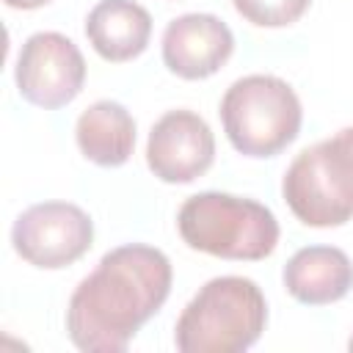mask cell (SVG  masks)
I'll list each match as a JSON object with an SVG mask.
<instances>
[{"label":"cell","instance_id":"obj_10","mask_svg":"<svg viewBox=\"0 0 353 353\" xmlns=\"http://www.w3.org/2000/svg\"><path fill=\"white\" fill-rule=\"evenodd\" d=\"M284 287L301 303H334L353 287V262L342 248L334 245L301 248L284 265Z\"/></svg>","mask_w":353,"mask_h":353},{"label":"cell","instance_id":"obj_6","mask_svg":"<svg viewBox=\"0 0 353 353\" xmlns=\"http://www.w3.org/2000/svg\"><path fill=\"white\" fill-rule=\"evenodd\" d=\"M14 251L33 268L58 270L77 262L94 243V223L85 210L69 201L28 207L11 229Z\"/></svg>","mask_w":353,"mask_h":353},{"label":"cell","instance_id":"obj_8","mask_svg":"<svg viewBox=\"0 0 353 353\" xmlns=\"http://www.w3.org/2000/svg\"><path fill=\"white\" fill-rule=\"evenodd\" d=\"M215 160L210 124L193 110H168L160 116L146 141L152 174L168 185H185L201 176Z\"/></svg>","mask_w":353,"mask_h":353},{"label":"cell","instance_id":"obj_13","mask_svg":"<svg viewBox=\"0 0 353 353\" xmlns=\"http://www.w3.org/2000/svg\"><path fill=\"white\" fill-rule=\"evenodd\" d=\"M237 14L259 28H284L303 17L312 0H232Z\"/></svg>","mask_w":353,"mask_h":353},{"label":"cell","instance_id":"obj_12","mask_svg":"<svg viewBox=\"0 0 353 353\" xmlns=\"http://www.w3.org/2000/svg\"><path fill=\"white\" fill-rule=\"evenodd\" d=\"M74 138L80 152L105 168L121 165L130 160L135 146V121L130 110L119 102L99 99L91 108H85L77 119Z\"/></svg>","mask_w":353,"mask_h":353},{"label":"cell","instance_id":"obj_3","mask_svg":"<svg viewBox=\"0 0 353 353\" xmlns=\"http://www.w3.org/2000/svg\"><path fill=\"white\" fill-rule=\"evenodd\" d=\"M176 229L193 251L221 259L256 262L273 254L279 243V221L265 204L218 190L185 199Z\"/></svg>","mask_w":353,"mask_h":353},{"label":"cell","instance_id":"obj_2","mask_svg":"<svg viewBox=\"0 0 353 353\" xmlns=\"http://www.w3.org/2000/svg\"><path fill=\"white\" fill-rule=\"evenodd\" d=\"M268 303L256 281L210 279L182 309L174 342L182 353H243L265 331Z\"/></svg>","mask_w":353,"mask_h":353},{"label":"cell","instance_id":"obj_9","mask_svg":"<svg viewBox=\"0 0 353 353\" xmlns=\"http://www.w3.org/2000/svg\"><path fill=\"white\" fill-rule=\"evenodd\" d=\"M234 36L226 22L212 14H182L165 25L163 61L182 80H204L215 74L232 55Z\"/></svg>","mask_w":353,"mask_h":353},{"label":"cell","instance_id":"obj_1","mask_svg":"<svg viewBox=\"0 0 353 353\" xmlns=\"http://www.w3.org/2000/svg\"><path fill=\"white\" fill-rule=\"evenodd\" d=\"M171 262L160 248L130 243L108 251L72 292L66 331L85 353H121L171 292Z\"/></svg>","mask_w":353,"mask_h":353},{"label":"cell","instance_id":"obj_14","mask_svg":"<svg viewBox=\"0 0 353 353\" xmlns=\"http://www.w3.org/2000/svg\"><path fill=\"white\" fill-rule=\"evenodd\" d=\"M50 0H6V6H11V8H22V11H30V8H41V6H47Z\"/></svg>","mask_w":353,"mask_h":353},{"label":"cell","instance_id":"obj_11","mask_svg":"<svg viewBox=\"0 0 353 353\" xmlns=\"http://www.w3.org/2000/svg\"><path fill=\"white\" fill-rule=\"evenodd\" d=\"M85 36L105 61H132L149 44L152 17L135 0H99L88 11Z\"/></svg>","mask_w":353,"mask_h":353},{"label":"cell","instance_id":"obj_5","mask_svg":"<svg viewBox=\"0 0 353 353\" xmlns=\"http://www.w3.org/2000/svg\"><path fill=\"white\" fill-rule=\"evenodd\" d=\"M281 193L292 215L314 229L353 218V127L306 146L287 168Z\"/></svg>","mask_w":353,"mask_h":353},{"label":"cell","instance_id":"obj_4","mask_svg":"<svg viewBox=\"0 0 353 353\" xmlns=\"http://www.w3.org/2000/svg\"><path fill=\"white\" fill-rule=\"evenodd\" d=\"M221 121L229 143L240 154L273 157L298 138L303 110L287 80L276 74H248L226 88Z\"/></svg>","mask_w":353,"mask_h":353},{"label":"cell","instance_id":"obj_15","mask_svg":"<svg viewBox=\"0 0 353 353\" xmlns=\"http://www.w3.org/2000/svg\"><path fill=\"white\" fill-rule=\"evenodd\" d=\"M347 347H350V350H353V336H350V342H347Z\"/></svg>","mask_w":353,"mask_h":353},{"label":"cell","instance_id":"obj_7","mask_svg":"<svg viewBox=\"0 0 353 353\" xmlns=\"http://www.w3.org/2000/svg\"><path fill=\"white\" fill-rule=\"evenodd\" d=\"M14 77L19 94L30 105L55 110L80 94L85 80V61L72 39L55 30H41L25 39Z\"/></svg>","mask_w":353,"mask_h":353}]
</instances>
